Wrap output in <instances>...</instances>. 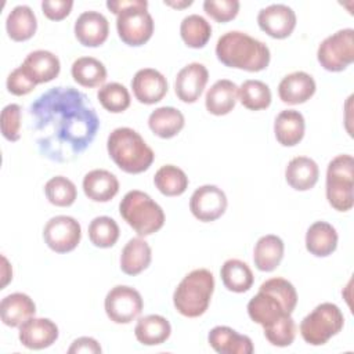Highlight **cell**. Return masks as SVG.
Segmentation results:
<instances>
[{"label": "cell", "mask_w": 354, "mask_h": 354, "mask_svg": "<svg viewBox=\"0 0 354 354\" xmlns=\"http://www.w3.org/2000/svg\"><path fill=\"white\" fill-rule=\"evenodd\" d=\"M1 260H3V282H1V289H3L12 279V270H10L11 266L8 264V260L4 256H1Z\"/></svg>", "instance_id": "47"}, {"label": "cell", "mask_w": 354, "mask_h": 354, "mask_svg": "<svg viewBox=\"0 0 354 354\" xmlns=\"http://www.w3.org/2000/svg\"><path fill=\"white\" fill-rule=\"evenodd\" d=\"M238 0H205L203 10L205 12L214 19L216 22H228L232 21L239 12Z\"/></svg>", "instance_id": "43"}, {"label": "cell", "mask_w": 354, "mask_h": 354, "mask_svg": "<svg viewBox=\"0 0 354 354\" xmlns=\"http://www.w3.org/2000/svg\"><path fill=\"white\" fill-rule=\"evenodd\" d=\"M207 342L218 354H252L254 351L253 342L249 336L241 335L235 329L224 325L210 329Z\"/></svg>", "instance_id": "20"}, {"label": "cell", "mask_w": 354, "mask_h": 354, "mask_svg": "<svg viewBox=\"0 0 354 354\" xmlns=\"http://www.w3.org/2000/svg\"><path fill=\"white\" fill-rule=\"evenodd\" d=\"M19 342L29 350H43L58 339V326L48 318H29L19 326Z\"/></svg>", "instance_id": "18"}, {"label": "cell", "mask_w": 354, "mask_h": 354, "mask_svg": "<svg viewBox=\"0 0 354 354\" xmlns=\"http://www.w3.org/2000/svg\"><path fill=\"white\" fill-rule=\"evenodd\" d=\"M82 238L79 221L71 216L51 217L43 228L46 245L55 253H68L76 249Z\"/></svg>", "instance_id": "12"}, {"label": "cell", "mask_w": 354, "mask_h": 354, "mask_svg": "<svg viewBox=\"0 0 354 354\" xmlns=\"http://www.w3.org/2000/svg\"><path fill=\"white\" fill-rule=\"evenodd\" d=\"M119 213L138 236L152 235L165 224L163 209L148 194L138 189L129 191L122 198Z\"/></svg>", "instance_id": "7"}, {"label": "cell", "mask_w": 354, "mask_h": 354, "mask_svg": "<svg viewBox=\"0 0 354 354\" xmlns=\"http://www.w3.org/2000/svg\"><path fill=\"white\" fill-rule=\"evenodd\" d=\"M44 194L48 202L58 207H68L73 205L77 198L76 185L64 176L51 177L44 185Z\"/></svg>", "instance_id": "40"}, {"label": "cell", "mask_w": 354, "mask_h": 354, "mask_svg": "<svg viewBox=\"0 0 354 354\" xmlns=\"http://www.w3.org/2000/svg\"><path fill=\"white\" fill-rule=\"evenodd\" d=\"M214 292V277L206 268L188 272L173 293V304L177 313L187 318H196L209 308Z\"/></svg>", "instance_id": "6"}, {"label": "cell", "mask_w": 354, "mask_h": 354, "mask_svg": "<svg viewBox=\"0 0 354 354\" xmlns=\"http://www.w3.org/2000/svg\"><path fill=\"white\" fill-rule=\"evenodd\" d=\"M283 253L285 245L279 236L274 234L263 235L259 238L253 249L254 266L263 272H271L281 264Z\"/></svg>", "instance_id": "29"}, {"label": "cell", "mask_w": 354, "mask_h": 354, "mask_svg": "<svg viewBox=\"0 0 354 354\" xmlns=\"http://www.w3.org/2000/svg\"><path fill=\"white\" fill-rule=\"evenodd\" d=\"M209 80V72L203 64L191 62L185 65L176 76L174 91L180 101L194 104L202 95Z\"/></svg>", "instance_id": "15"}, {"label": "cell", "mask_w": 354, "mask_h": 354, "mask_svg": "<svg viewBox=\"0 0 354 354\" xmlns=\"http://www.w3.org/2000/svg\"><path fill=\"white\" fill-rule=\"evenodd\" d=\"M21 66L36 84L54 80L61 71L58 57L47 50H35L29 53Z\"/></svg>", "instance_id": "21"}, {"label": "cell", "mask_w": 354, "mask_h": 354, "mask_svg": "<svg viewBox=\"0 0 354 354\" xmlns=\"http://www.w3.org/2000/svg\"><path fill=\"white\" fill-rule=\"evenodd\" d=\"M165 4L166 6H170V7H174V8H184V7H189L192 4V0H184V1H166L165 0Z\"/></svg>", "instance_id": "48"}, {"label": "cell", "mask_w": 354, "mask_h": 354, "mask_svg": "<svg viewBox=\"0 0 354 354\" xmlns=\"http://www.w3.org/2000/svg\"><path fill=\"white\" fill-rule=\"evenodd\" d=\"M259 28L272 39H286L296 28V14L286 4H270L257 14Z\"/></svg>", "instance_id": "14"}, {"label": "cell", "mask_w": 354, "mask_h": 354, "mask_svg": "<svg viewBox=\"0 0 354 354\" xmlns=\"http://www.w3.org/2000/svg\"><path fill=\"white\" fill-rule=\"evenodd\" d=\"M336 228L326 221L313 223L306 232V249L315 257H326L337 248Z\"/></svg>", "instance_id": "26"}, {"label": "cell", "mask_w": 354, "mask_h": 354, "mask_svg": "<svg viewBox=\"0 0 354 354\" xmlns=\"http://www.w3.org/2000/svg\"><path fill=\"white\" fill-rule=\"evenodd\" d=\"M188 177L185 171L174 165L159 167L153 176V184L165 196H180L188 188Z\"/></svg>", "instance_id": "35"}, {"label": "cell", "mask_w": 354, "mask_h": 354, "mask_svg": "<svg viewBox=\"0 0 354 354\" xmlns=\"http://www.w3.org/2000/svg\"><path fill=\"white\" fill-rule=\"evenodd\" d=\"M152 260V250L142 236L129 239L120 253V270L126 275H138L147 270Z\"/></svg>", "instance_id": "27"}, {"label": "cell", "mask_w": 354, "mask_h": 354, "mask_svg": "<svg viewBox=\"0 0 354 354\" xmlns=\"http://www.w3.org/2000/svg\"><path fill=\"white\" fill-rule=\"evenodd\" d=\"M180 36L185 46L191 48H202L212 37V26L202 15L191 14L183 18L180 24Z\"/></svg>", "instance_id": "36"}, {"label": "cell", "mask_w": 354, "mask_h": 354, "mask_svg": "<svg viewBox=\"0 0 354 354\" xmlns=\"http://www.w3.org/2000/svg\"><path fill=\"white\" fill-rule=\"evenodd\" d=\"M131 88L136 100L145 105H152L163 100L169 84L166 77L153 68H142L131 79Z\"/></svg>", "instance_id": "16"}, {"label": "cell", "mask_w": 354, "mask_h": 354, "mask_svg": "<svg viewBox=\"0 0 354 354\" xmlns=\"http://www.w3.org/2000/svg\"><path fill=\"white\" fill-rule=\"evenodd\" d=\"M238 101V86L228 79L217 80L206 93L205 106L214 116L230 113Z\"/></svg>", "instance_id": "25"}, {"label": "cell", "mask_w": 354, "mask_h": 354, "mask_svg": "<svg viewBox=\"0 0 354 354\" xmlns=\"http://www.w3.org/2000/svg\"><path fill=\"white\" fill-rule=\"evenodd\" d=\"M318 177V165L307 156H296L290 159L285 169V180L296 191L311 189L317 184Z\"/></svg>", "instance_id": "28"}, {"label": "cell", "mask_w": 354, "mask_h": 354, "mask_svg": "<svg viewBox=\"0 0 354 354\" xmlns=\"http://www.w3.org/2000/svg\"><path fill=\"white\" fill-rule=\"evenodd\" d=\"M225 192L217 185L205 184L194 191L189 199V210L195 218L210 223L220 218L227 209Z\"/></svg>", "instance_id": "13"}, {"label": "cell", "mask_w": 354, "mask_h": 354, "mask_svg": "<svg viewBox=\"0 0 354 354\" xmlns=\"http://www.w3.org/2000/svg\"><path fill=\"white\" fill-rule=\"evenodd\" d=\"M106 8L116 15L119 39L131 47L145 44L153 33V19L147 0H108Z\"/></svg>", "instance_id": "5"}, {"label": "cell", "mask_w": 354, "mask_h": 354, "mask_svg": "<svg viewBox=\"0 0 354 354\" xmlns=\"http://www.w3.org/2000/svg\"><path fill=\"white\" fill-rule=\"evenodd\" d=\"M35 314L36 304L26 293L15 292L1 299L0 317L7 326L19 328L26 319L35 317Z\"/></svg>", "instance_id": "23"}, {"label": "cell", "mask_w": 354, "mask_h": 354, "mask_svg": "<svg viewBox=\"0 0 354 354\" xmlns=\"http://www.w3.org/2000/svg\"><path fill=\"white\" fill-rule=\"evenodd\" d=\"M73 7L72 0H44L41 1L43 14L51 21H61L66 18Z\"/></svg>", "instance_id": "45"}, {"label": "cell", "mask_w": 354, "mask_h": 354, "mask_svg": "<svg viewBox=\"0 0 354 354\" xmlns=\"http://www.w3.org/2000/svg\"><path fill=\"white\" fill-rule=\"evenodd\" d=\"M297 304V292L285 278L275 277L264 281L259 292L248 303L250 319L267 328L286 315H292Z\"/></svg>", "instance_id": "2"}, {"label": "cell", "mask_w": 354, "mask_h": 354, "mask_svg": "<svg viewBox=\"0 0 354 354\" xmlns=\"http://www.w3.org/2000/svg\"><path fill=\"white\" fill-rule=\"evenodd\" d=\"M84 195L93 202H109L119 192V180L105 169L90 170L83 177Z\"/></svg>", "instance_id": "22"}, {"label": "cell", "mask_w": 354, "mask_h": 354, "mask_svg": "<svg viewBox=\"0 0 354 354\" xmlns=\"http://www.w3.org/2000/svg\"><path fill=\"white\" fill-rule=\"evenodd\" d=\"M304 116L296 109L281 111L274 120L275 138L282 147L297 145L304 137Z\"/></svg>", "instance_id": "24"}, {"label": "cell", "mask_w": 354, "mask_h": 354, "mask_svg": "<svg viewBox=\"0 0 354 354\" xmlns=\"http://www.w3.org/2000/svg\"><path fill=\"white\" fill-rule=\"evenodd\" d=\"M119 225L108 216H98L88 224V239L95 248H112L119 239Z\"/></svg>", "instance_id": "38"}, {"label": "cell", "mask_w": 354, "mask_h": 354, "mask_svg": "<svg viewBox=\"0 0 354 354\" xmlns=\"http://www.w3.org/2000/svg\"><path fill=\"white\" fill-rule=\"evenodd\" d=\"M266 339L277 347H288L296 337V324L292 315H286L275 324L263 328Z\"/></svg>", "instance_id": "41"}, {"label": "cell", "mask_w": 354, "mask_h": 354, "mask_svg": "<svg viewBox=\"0 0 354 354\" xmlns=\"http://www.w3.org/2000/svg\"><path fill=\"white\" fill-rule=\"evenodd\" d=\"M104 308L112 322L130 324L141 314L144 301L137 289L127 285H116L106 293Z\"/></svg>", "instance_id": "11"}, {"label": "cell", "mask_w": 354, "mask_h": 354, "mask_svg": "<svg viewBox=\"0 0 354 354\" xmlns=\"http://www.w3.org/2000/svg\"><path fill=\"white\" fill-rule=\"evenodd\" d=\"M37 19L29 6L21 4L14 7L6 19V30L11 40L25 41L35 36Z\"/></svg>", "instance_id": "32"}, {"label": "cell", "mask_w": 354, "mask_h": 354, "mask_svg": "<svg viewBox=\"0 0 354 354\" xmlns=\"http://www.w3.org/2000/svg\"><path fill=\"white\" fill-rule=\"evenodd\" d=\"M6 86H7V90L8 93H11L12 95H26L29 94L30 91H33V88L37 86L26 73L25 71L22 69V66H18L15 68L7 77V82H6Z\"/></svg>", "instance_id": "44"}, {"label": "cell", "mask_w": 354, "mask_h": 354, "mask_svg": "<svg viewBox=\"0 0 354 354\" xmlns=\"http://www.w3.org/2000/svg\"><path fill=\"white\" fill-rule=\"evenodd\" d=\"M317 90L315 80L311 75L303 71H296L286 75L278 86V95L283 104L297 105L308 101Z\"/></svg>", "instance_id": "19"}, {"label": "cell", "mask_w": 354, "mask_h": 354, "mask_svg": "<svg viewBox=\"0 0 354 354\" xmlns=\"http://www.w3.org/2000/svg\"><path fill=\"white\" fill-rule=\"evenodd\" d=\"M97 98L102 108L111 113L124 112L131 101L129 90L118 82L102 84L97 91Z\"/></svg>", "instance_id": "39"}, {"label": "cell", "mask_w": 354, "mask_h": 354, "mask_svg": "<svg viewBox=\"0 0 354 354\" xmlns=\"http://www.w3.org/2000/svg\"><path fill=\"white\" fill-rule=\"evenodd\" d=\"M106 151L113 163L129 174L144 173L155 159L152 148L130 127L112 130L106 140Z\"/></svg>", "instance_id": "4"}, {"label": "cell", "mask_w": 354, "mask_h": 354, "mask_svg": "<svg viewBox=\"0 0 354 354\" xmlns=\"http://www.w3.org/2000/svg\"><path fill=\"white\" fill-rule=\"evenodd\" d=\"M102 348L100 346V343L94 339V337H88V336H82L77 337L72 342L71 347L68 348L69 354L73 353H90V354H98L101 353Z\"/></svg>", "instance_id": "46"}, {"label": "cell", "mask_w": 354, "mask_h": 354, "mask_svg": "<svg viewBox=\"0 0 354 354\" xmlns=\"http://www.w3.org/2000/svg\"><path fill=\"white\" fill-rule=\"evenodd\" d=\"M319 65L328 72H342L354 61V29H340L325 37L317 50Z\"/></svg>", "instance_id": "10"}, {"label": "cell", "mask_w": 354, "mask_h": 354, "mask_svg": "<svg viewBox=\"0 0 354 354\" xmlns=\"http://www.w3.org/2000/svg\"><path fill=\"white\" fill-rule=\"evenodd\" d=\"M216 57L228 68L260 72L268 66L271 53L266 43L248 33L230 30L218 37L216 43Z\"/></svg>", "instance_id": "3"}, {"label": "cell", "mask_w": 354, "mask_h": 354, "mask_svg": "<svg viewBox=\"0 0 354 354\" xmlns=\"http://www.w3.org/2000/svg\"><path fill=\"white\" fill-rule=\"evenodd\" d=\"M238 100L249 111L267 109L271 104V90L261 80L248 79L238 87Z\"/></svg>", "instance_id": "37"}, {"label": "cell", "mask_w": 354, "mask_h": 354, "mask_svg": "<svg viewBox=\"0 0 354 354\" xmlns=\"http://www.w3.org/2000/svg\"><path fill=\"white\" fill-rule=\"evenodd\" d=\"M1 134L6 140L15 142L21 138V106L8 104L1 111Z\"/></svg>", "instance_id": "42"}, {"label": "cell", "mask_w": 354, "mask_h": 354, "mask_svg": "<svg viewBox=\"0 0 354 354\" xmlns=\"http://www.w3.org/2000/svg\"><path fill=\"white\" fill-rule=\"evenodd\" d=\"M185 124V119L181 111L174 106H159L148 116V126L151 131L160 138L176 137Z\"/></svg>", "instance_id": "30"}, {"label": "cell", "mask_w": 354, "mask_h": 354, "mask_svg": "<svg viewBox=\"0 0 354 354\" xmlns=\"http://www.w3.org/2000/svg\"><path fill=\"white\" fill-rule=\"evenodd\" d=\"M344 325L342 310L333 303H321L300 322L299 330L303 340L311 346H322L336 336Z\"/></svg>", "instance_id": "9"}, {"label": "cell", "mask_w": 354, "mask_h": 354, "mask_svg": "<svg viewBox=\"0 0 354 354\" xmlns=\"http://www.w3.org/2000/svg\"><path fill=\"white\" fill-rule=\"evenodd\" d=\"M354 159L348 153L335 156L326 169V199L337 212H347L354 205Z\"/></svg>", "instance_id": "8"}, {"label": "cell", "mask_w": 354, "mask_h": 354, "mask_svg": "<svg viewBox=\"0 0 354 354\" xmlns=\"http://www.w3.org/2000/svg\"><path fill=\"white\" fill-rule=\"evenodd\" d=\"M220 277L223 285L234 293L248 292L254 282L253 272L250 267L238 259H228L220 268Z\"/></svg>", "instance_id": "33"}, {"label": "cell", "mask_w": 354, "mask_h": 354, "mask_svg": "<svg viewBox=\"0 0 354 354\" xmlns=\"http://www.w3.org/2000/svg\"><path fill=\"white\" fill-rule=\"evenodd\" d=\"M171 335V325L170 322L159 315V314H149L141 317L134 328L136 339L144 346H158L165 343Z\"/></svg>", "instance_id": "31"}, {"label": "cell", "mask_w": 354, "mask_h": 354, "mask_svg": "<svg viewBox=\"0 0 354 354\" xmlns=\"http://www.w3.org/2000/svg\"><path fill=\"white\" fill-rule=\"evenodd\" d=\"M73 80L82 87L93 88L101 86L106 80L105 65L94 57H80L71 66Z\"/></svg>", "instance_id": "34"}, {"label": "cell", "mask_w": 354, "mask_h": 354, "mask_svg": "<svg viewBox=\"0 0 354 354\" xmlns=\"http://www.w3.org/2000/svg\"><path fill=\"white\" fill-rule=\"evenodd\" d=\"M32 129L41 156L66 163L79 158L94 141L98 115L88 97L73 87H53L29 106Z\"/></svg>", "instance_id": "1"}, {"label": "cell", "mask_w": 354, "mask_h": 354, "mask_svg": "<svg viewBox=\"0 0 354 354\" xmlns=\"http://www.w3.org/2000/svg\"><path fill=\"white\" fill-rule=\"evenodd\" d=\"M75 37L84 47H98L104 44L109 35V24L105 15L98 11L82 12L73 26Z\"/></svg>", "instance_id": "17"}]
</instances>
